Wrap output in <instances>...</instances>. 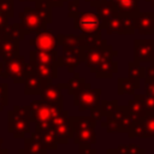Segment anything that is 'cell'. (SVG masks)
<instances>
[{
    "label": "cell",
    "instance_id": "obj_7",
    "mask_svg": "<svg viewBox=\"0 0 154 154\" xmlns=\"http://www.w3.org/2000/svg\"><path fill=\"white\" fill-rule=\"evenodd\" d=\"M128 137L150 138L154 137V112H148L147 116L134 123L128 131Z\"/></svg>",
    "mask_w": 154,
    "mask_h": 154
},
{
    "label": "cell",
    "instance_id": "obj_21",
    "mask_svg": "<svg viewBox=\"0 0 154 154\" xmlns=\"http://www.w3.org/2000/svg\"><path fill=\"white\" fill-rule=\"evenodd\" d=\"M72 138H73V142L78 146H91L96 142L95 128H87V129L77 130L73 132Z\"/></svg>",
    "mask_w": 154,
    "mask_h": 154
},
{
    "label": "cell",
    "instance_id": "obj_5",
    "mask_svg": "<svg viewBox=\"0 0 154 154\" xmlns=\"http://www.w3.org/2000/svg\"><path fill=\"white\" fill-rule=\"evenodd\" d=\"M102 90L100 88L93 89L89 84L83 91H81L78 95L73 96V103L78 107V111L83 112L87 109H91L100 105V96Z\"/></svg>",
    "mask_w": 154,
    "mask_h": 154
},
{
    "label": "cell",
    "instance_id": "obj_45",
    "mask_svg": "<svg viewBox=\"0 0 154 154\" xmlns=\"http://www.w3.org/2000/svg\"><path fill=\"white\" fill-rule=\"evenodd\" d=\"M2 142H4V140H2L1 137H0V149L2 148Z\"/></svg>",
    "mask_w": 154,
    "mask_h": 154
},
{
    "label": "cell",
    "instance_id": "obj_29",
    "mask_svg": "<svg viewBox=\"0 0 154 154\" xmlns=\"http://www.w3.org/2000/svg\"><path fill=\"white\" fill-rule=\"evenodd\" d=\"M128 66H129V77L137 78V79L146 77V67L140 65V63L134 60V61H130Z\"/></svg>",
    "mask_w": 154,
    "mask_h": 154
},
{
    "label": "cell",
    "instance_id": "obj_27",
    "mask_svg": "<svg viewBox=\"0 0 154 154\" xmlns=\"http://www.w3.org/2000/svg\"><path fill=\"white\" fill-rule=\"evenodd\" d=\"M37 135H38V140H40L41 144L46 149H57L58 148V141H57V136H55L53 128L45 129L41 132H37Z\"/></svg>",
    "mask_w": 154,
    "mask_h": 154
},
{
    "label": "cell",
    "instance_id": "obj_30",
    "mask_svg": "<svg viewBox=\"0 0 154 154\" xmlns=\"http://www.w3.org/2000/svg\"><path fill=\"white\" fill-rule=\"evenodd\" d=\"M116 150L118 154H146V150L136 144H120Z\"/></svg>",
    "mask_w": 154,
    "mask_h": 154
},
{
    "label": "cell",
    "instance_id": "obj_24",
    "mask_svg": "<svg viewBox=\"0 0 154 154\" xmlns=\"http://www.w3.org/2000/svg\"><path fill=\"white\" fill-rule=\"evenodd\" d=\"M140 88V79L137 78H118L117 81V93L118 95L123 94H135V90Z\"/></svg>",
    "mask_w": 154,
    "mask_h": 154
},
{
    "label": "cell",
    "instance_id": "obj_10",
    "mask_svg": "<svg viewBox=\"0 0 154 154\" xmlns=\"http://www.w3.org/2000/svg\"><path fill=\"white\" fill-rule=\"evenodd\" d=\"M20 26L28 32H34V31H40L46 28V23L42 20L40 17L38 12L36 10H31L29 7H25L24 12L20 13Z\"/></svg>",
    "mask_w": 154,
    "mask_h": 154
},
{
    "label": "cell",
    "instance_id": "obj_22",
    "mask_svg": "<svg viewBox=\"0 0 154 154\" xmlns=\"http://www.w3.org/2000/svg\"><path fill=\"white\" fill-rule=\"evenodd\" d=\"M24 154H46L47 149L41 144L38 140V135L35 131L29 137L24 138Z\"/></svg>",
    "mask_w": 154,
    "mask_h": 154
},
{
    "label": "cell",
    "instance_id": "obj_17",
    "mask_svg": "<svg viewBox=\"0 0 154 154\" xmlns=\"http://www.w3.org/2000/svg\"><path fill=\"white\" fill-rule=\"evenodd\" d=\"M117 55H118V53H113V54H109L108 57H106L97 66L94 75L97 78H112V76L118 71V63L113 60V58Z\"/></svg>",
    "mask_w": 154,
    "mask_h": 154
},
{
    "label": "cell",
    "instance_id": "obj_47",
    "mask_svg": "<svg viewBox=\"0 0 154 154\" xmlns=\"http://www.w3.org/2000/svg\"><path fill=\"white\" fill-rule=\"evenodd\" d=\"M19 154H24V150H23V149H20V150H19Z\"/></svg>",
    "mask_w": 154,
    "mask_h": 154
},
{
    "label": "cell",
    "instance_id": "obj_19",
    "mask_svg": "<svg viewBox=\"0 0 154 154\" xmlns=\"http://www.w3.org/2000/svg\"><path fill=\"white\" fill-rule=\"evenodd\" d=\"M28 72H35L41 78H52V79H54L58 76V67H55L53 65H49V64L30 61L28 64Z\"/></svg>",
    "mask_w": 154,
    "mask_h": 154
},
{
    "label": "cell",
    "instance_id": "obj_18",
    "mask_svg": "<svg viewBox=\"0 0 154 154\" xmlns=\"http://www.w3.org/2000/svg\"><path fill=\"white\" fill-rule=\"evenodd\" d=\"M128 112H129V116L131 117L134 123L138 122L140 119H142V118H144L147 116L148 111L143 106V101H142L141 94H134V97L131 100H129Z\"/></svg>",
    "mask_w": 154,
    "mask_h": 154
},
{
    "label": "cell",
    "instance_id": "obj_8",
    "mask_svg": "<svg viewBox=\"0 0 154 154\" xmlns=\"http://www.w3.org/2000/svg\"><path fill=\"white\" fill-rule=\"evenodd\" d=\"M52 128L55 132L58 143H67L72 137L70 128V116L67 111H61L52 119Z\"/></svg>",
    "mask_w": 154,
    "mask_h": 154
},
{
    "label": "cell",
    "instance_id": "obj_33",
    "mask_svg": "<svg viewBox=\"0 0 154 154\" xmlns=\"http://www.w3.org/2000/svg\"><path fill=\"white\" fill-rule=\"evenodd\" d=\"M0 10L8 18L13 17V1L12 0H0Z\"/></svg>",
    "mask_w": 154,
    "mask_h": 154
},
{
    "label": "cell",
    "instance_id": "obj_9",
    "mask_svg": "<svg viewBox=\"0 0 154 154\" xmlns=\"http://www.w3.org/2000/svg\"><path fill=\"white\" fill-rule=\"evenodd\" d=\"M134 60L137 63H154V38H136L134 41Z\"/></svg>",
    "mask_w": 154,
    "mask_h": 154
},
{
    "label": "cell",
    "instance_id": "obj_32",
    "mask_svg": "<svg viewBox=\"0 0 154 154\" xmlns=\"http://www.w3.org/2000/svg\"><path fill=\"white\" fill-rule=\"evenodd\" d=\"M101 126L102 128H106L107 132H122L120 130V126L118 125V123L112 118V117H106V122H102L101 123Z\"/></svg>",
    "mask_w": 154,
    "mask_h": 154
},
{
    "label": "cell",
    "instance_id": "obj_35",
    "mask_svg": "<svg viewBox=\"0 0 154 154\" xmlns=\"http://www.w3.org/2000/svg\"><path fill=\"white\" fill-rule=\"evenodd\" d=\"M142 101H143V106L148 112H154V96L152 95H143L141 94Z\"/></svg>",
    "mask_w": 154,
    "mask_h": 154
},
{
    "label": "cell",
    "instance_id": "obj_12",
    "mask_svg": "<svg viewBox=\"0 0 154 154\" xmlns=\"http://www.w3.org/2000/svg\"><path fill=\"white\" fill-rule=\"evenodd\" d=\"M30 45L37 51H55L58 42L57 37L45 28L37 31V36L30 41Z\"/></svg>",
    "mask_w": 154,
    "mask_h": 154
},
{
    "label": "cell",
    "instance_id": "obj_13",
    "mask_svg": "<svg viewBox=\"0 0 154 154\" xmlns=\"http://www.w3.org/2000/svg\"><path fill=\"white\" fill-rule=\"evenodd\" d=\"M135 29L142 35H154V12H140L134 17Z\"/></svg>",
    "mask_w": 154,
    "mask_h": 154
},
{
    "label": "cell",
    "instance_id": "obj_23",
    "mask_svg": "<svg viewBox=\"0 0 154 154\" xmlns=\"http://www.w3.org/2000/svg\"><path fill=\"white\" fill-rule=\"evenodd\" d=\"M18 52H19V46H18L17 40H12V38H2L1 40L0 57L2 58V60H6V59L18 55Z\"/></svg>",
    "mask_w": 154,
    "mask_h": 154
},
{
    "label": "cell",
    "instance_id": "obj_26",
    "mask_svg": "<svg viewBox=\"0 0 154 154\" xmlns=\"http://www.w3.org/2000/svg\"><path fill=\"white\" fill-rule=\"evenodd\" d=\"M88 85H89V83H87L84 78L79 77V73H78V72H77V73H73V77H71V78L67 81V83L65 84V87L67 88V91H69V94H70L71 96L78 95V94H79L81 91H83Z\"/></svg>",
    "mask_w": 154,
    "mask_h": 154
},
{
    "label": "cell",
    "instance_id": "obj_15",
    "mask_svg": "<svg viewBox=\"0 0 154 154\" xmlns=\"http://www.w3.org/2000/svg\"><path fill=\"white\" fill-rule=\"evenodd\" d=\"M109 1L119 16L135 17L140 13L138 0H107Z\"/></svg>",
    "mask_w": 154,
    "mask_h": 154
},
{
    "label": "cell",
    "instance_id": "obj_4",
    "mask_svg": "<svg viewBox=\"0 0 154 154\" xmlns=\"http://www.w3.org/2000/svg\"><path fill=\"white\" fill-rule=\"evenodd\" d=\"M2 77L13 79V83H24L28 72V63L25 61L24 57L16 55L13 58L2 60Z\"/></svg>",
    "mask_w": 154,
    "mask_h": 154
},
{
    "label": "cell",
    "instance_id": "obj_38",
    "mask_svg": "<svg viewBox=\"0 0 154 154\" xmlns=\"http://www.w3.org/2000/svg\"><path fill=\"white\" fill-rule=\"evenodd\" d=\"M79 154H96V150L91 146H79Z\"/></svg>",
    "mask_w": 154,
    "mask_h": 154
},
{
    "label": "cell",
    "instance_id": "obj_36",
    "mask_svg": "<svg viewBox=\"0 0 154 154\" xmlns=\"http://www.w3.org/2000/svg\"><path fill=\"white\" fill-rule=\"evenodd\" d=\"M154 82V63H150V66L146 69V77H144V84Z\"/></svg>",
    "mask_w": 154,
    "mask_h": 154
},
{
    "label": "cell",
    "instance_id": "obj_41",
    "mask_svg": "<svg viewBox=\"0 0 154 154\" xmlns=\"http://www.w3.org/2000/svg\"><path fill=\"white\" fill-rule=\"evenodd\" d=\"M107 154H118L116 149H107Z\"/></svg>",
    "mask_w": 154,
    "mask_h": 154
},
{
    "label": "cell",
    "instance_id": "obj_1",
    "mask_svg": "<svg viewBox=\"0 0 154 154\" xmlns=\"http://www.w3.org/2000/svg\"><path fill=\"white\" fill-rule=\"evenodd\" d=\"M63 111V105L48 102L43 99L34 100L29 105L30 122L35 123V131L41 132L45 129L52 128V119Z\"/></svg>",
    "mask_w": 154,
    "mask_h": 154
},
{
    "label": "cell",
    "instance_id": "obj_31",
    "mask_svg": "<svg viewBox=\"0 0 154 154\" xmlns=\"http://www.w3.org/2000/svg\"><path fill=\"white\" fill-rule=\"evenodd\" d=\"M100 108H101V111H102V113H103V117H108V116H111L114 111H116V108L118 107V101L114 99V100H102V101H100Z\"/></svg>",
    "mask_w": 154,
    "mask_h": 154
},
{
    "label": "cell",
    "instance_id": "obj_25",
    "mask_svg": "<svg viewBox=\"0 0 154 154\" xmlns=\"http://www.w3.org/2000/svg\"><path fill=\"white\" fill-rule=\"evenodd\" d=\"M41 89V77L35 72H29L24 81L25 95H38Z\"/></svg>",
    "mask_w": 154,
    "mask_h": 154
},
{
    "label": "cell",
    "instance_id": "obj_14",
    "mask_svg": "<svg viewBox=\"0 0 154 154\" xmlns=\"http://www.w3.org/2000/svg\"><path fill=\"white\" fill-rule=\"evenodd\" d=\"M83 60L82 48L79 47H64L61 57V66H66L69 72H73V69L79 65Z\"/></svg>",
    "mask_w": 154,
    "mask_h": 154
},
{
    "label": "cell",
    "instance_id": "obj_40",
    "mask_svg": "<svg viewBox=\"0 0 154 154\" xmlns=\"http://www.w3.org/2000/svg\"><path fill=\"white\" fill-rule=\"evenodd\" d=\"M85 1H88L91 6H99L100 4H102V2H105V1H107V0H85Z\"/></svg>",
    "mask_w": 154,
    "mask_h": 154
},
{
    "label": "cell",
    "instance_id": "obj_28",
    "mask_svg": "<svg viewBox=\"0 0 154 154\" xmlns=\"http://www.w3.org/2000/svg\"><path fill=\"white\" fill-rule=\"evenodd\" d=\"M96 10H97V14L106 22L108 20L109 18L114 17L118 14V12L114 10L113 5L109 2V1H105L102 4H100L99 6H96Z\"/></svg>",
    "mask_w": 154,
    "mask_h": 154
},
{
    "label": "cell",
    "instance_id": "obj_46",
    "mask_svg": "<svg viewBox=\"0 0 154 154\" xmlns=\"http://www.w3.org/2000/svg\"><path fill=\"white\" fill-rule=\"evenodd\" d=\"M1 40H2V32L0 31V42H1Z\"/></svg>",
    "mask_w": 154,
    "mask_h": 154
},
{
    "label": "cell",
    "instance_id": "obj_20",
    "mask_svg": "<svg viewBox=\"0 0 154 154\" xmlns=\"http://www.w3.org/2000/svg\"><path fill=\"white\" fill-rule=\"evenodd\" d=\"M109 117H112V118L118 123V125L120 126L122 132H128L129 129H130V128L132 126V124H134L131 117L129 116L128 106H118V107L116 108V111H114Z\"/></svg>",
    "mask_w": 154,
    "mask_h": 154
},
{
    "label": "cell",
    "instance_id": "obj_34",
    "mask_svg": "<svg viewBox=\"0 0 154 154\" xmlns=\"http://www.w3.org/2000/svg\"><path fill=\"white\" fill-rule=\"evenodd\" d=\"M7 105V83H0V111Z\"/></svg>",
    "mask_w": 154,
    "mask_h": 154
},
{
    "label": "cell",
    "instance_id": "obj_2",
    "mask_svg": "<svg viewBox=\"0 0 154 154\" xmlns=\"http://www.w3.org/2000/svg\"><path fill=\"white\" fill-rule=\"evenodd\" d=\"M8 132L14 138H25L30 132V117L29 105L14 106L13 109L8 111Z\"/></svg>",
    "mask_w": 154,
    "mask_h": 154
},
{
    "label": "cell",
    "instance_id": "obj_44",
    "mask_svg": "<svg viewBox=\"0 0 154 154\" xmlns=\"http://www.w3.org/2000/svg\"><path fill=\"white\" fill-rule=\"evenodd\" d=\"M2 70H4V69H2V61H1V63H0V76H1V77H2Z\"/></svg>",
    "mask_w": 154,
    "mask_h": 154
},
{
    "label": "cell",
    "instance_id": "obj_37",
    "mask_svg": "<svg viewBox=\"0 0 154 154\" xmlns=\"http://www.w3.org/2000/svg\"><path fill=\"white\" fill-rule=\"evenodd\" d=\"M90 117H93L96 122L97 120H101L103 118V113H102L100 106H96V107H94V108L90 109Z\"/></svg>",
    "mask_w": 154,
    "mask_h": 154
},
{
    "label": "cell",
    "instance_id": "obj_42",
    "mask_svg": "<svg viewBox=\"0 0 154 154\" xmlns=\"http://www.w3.org/2000/svg\"><path fill=\"white\" fill-rule=\"evenodd\" d=\"M7 153H8L7 149H5V148H1V149H0V154H7Z\"/></svg>",
    "mask_w": 154,
    "mask_h": 154
},
{
    "label": "cell",
    "instance_id": "obj_6",
    "mask_svg": "<svg viewBox=\"0 0 154 154\" xmlns=\"http://www.w3.org/2000/svg\"><path fill=\"white\" fill-rule=\"evenodd\" d=\"M105 29L107 34H120V35H132L135 32V24H134V18L132 17H126V16H114L106 20Z\"/></svg>",
    "mask_w": 154,
    "mask_h": 154
},
{
    "label": "cell",
    "instance_id": "obj_11",
    "mask_svg": "<svg viewBox=\"0 0 154 154\" xmlns=\"http://www.w3.org/2000/svg\"><path fill=\"white\" fill-rule=\"evenodd\" d=\"M52 78H41V89H40V95L42 96L43 100L57 103V105H63V95H61V88L63 84H53Z\"/></svg>",
    "mask_w": 154,
    "mask_h": 154
},
{
    "label": "cell",
    "instance_id": "obj_43",
    "mask_svg": "<svg viewBox=\"0 0 154 154\" xmlns=\"http://www.w3.org/2000/svg\"><path fill=\"white\" fill-rule=\"evenodd\" d=\"M147 2H149V5L152 6V7H154V0H146Z\"/></svg>",
    "mask_w": 154,
    "mask_h": 154
},
{
    "label": "cell",
    "instance_id": "obj_3",
    "mask_svg": "<svg viewBox=\"0 0 154 154\" xmlns=\"http://www.w3.org/2000/svg\"><path fill=\"white\" fill-rule=\"evenodd\" d=\"M106 22L94 12H83L75 16V28L83 35L101 36L102 29H105Z\"/></svg>",
    "mask_w": 154,
    "mask_h": 154
},
{
    "label": "cell",
    "instance_id": "obj_16",
    "mask_svg": "<svg viewBox=\"0 0 154 154\" xmlns=\"http://www.w3.org/2000/svg\"><path fill=\"white\" fill-rule=\"evenodd\" d=\"M30 61L49 64L55 67L61 66V57H58L55 51H37L34 49L30 52Z\"/></svg>",
    "mask_w": 154,
    "mask_h": 154
},
{
    "label": "cell",
    "instance_id": "obj_39",
    "mask_svg": "<svg viewBox=\"0 0 154 154\" xmlns=\"http://www.w3.org/2000/svg\"><path fill=\"white\" fill-rule=\"evenodd\" d=\"M144 85H146V95L154 96V82H149Z\"/></svg>",
    "mask_w": 154,
    "mask_h": 154
}]
</instances>
